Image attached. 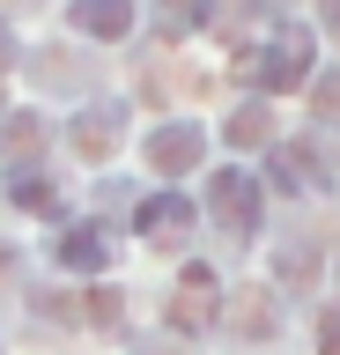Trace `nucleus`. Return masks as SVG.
<instances>
[{
  "mask_svg": "<svg viewBox=\"0 0 340 355\" xmlns=\"http://www.w3.org/2000/svg\"><path fill=\"white\" fill-rule=\"evenodd\" d=\"M207 207H215V222H222L229 237L259 230V178H244V171H215V178H207Z\"/></svg>",
  "mask_w": 340,
  "mask_h": 355,
  "instance_id": "nucleus-1",
  "label": "nucleus"
},
{
  "mask_svg": "<svg viewBox=\"0 0 340 355\" xmlns=\"http://www.w3.org/2000/svg\"><path fill=\"white\" fill-rule=\"evenodd\" d=\"M259 82L267 89H289V82H303V60H311V37H303V30H281V37L267 44V52H259Z\"/></svg>",
  "mask_w": 340,
  "mask_h": 355,
  "instance_id": "nucleus-2",
  "label": "nucleus"
},
{
  "mask_svg": "<svg viewBox=\"0 0 340 355\" xmlns=\"http://www.w3.org/2000/svg\"><path fill=\"white\" fill-rule=\"evenodd\" d=\"M74 30H89V37H126V30H134V0H74Z\"/></svg>",
  "mask_w": 340,
  "mask_h": 355,
  "instance_id": "nucleus-3",
  "label": "nucleus"
},
{
  "mask_svg": "<svg viewBox=\"0 0 340 355\" xmlns=\"http://www.w3.org/2000/svg\"><path fill=\"white\" fill-rule=\"evenodd\" d=\"M148 163H156V171L200 163V126H163V133H148Z\"/></svg>",
  "mask_w": 340,
  "mask_h": 355,
  "instance_id": "nucleus-4",
  "label": "nucleus"
},
{
  "mask_svg": "<svg viewBox=\"0 0 340 355\" xmlns=\"http://www.w3.org/2000/svg\"><path fill=\"white\" fill-rule=\"evenodd\" d=\"M141 237H156V244H178V230H193V200H148L141 207Z\"/></svg>",
  "mask_w": 340,
  "mask_h": 355,
  "instance_id": "nucleus-5",
  "label": "nucleus"
},
{
  "mask_svg": "<svg viewBox=\"0 0 340 355\" xmlns=\"http://www.w3.org/2000/svg\"><path fill=\"white\" fill-rule=\"evenodd\" d=\"M118 119H126V111H89V126H82V119H74V148L82 155H111V141H118Z\"/></svg>",
  "mask_w": 340,
  "mask_h": 355,
  "instance_id": "nucleus-6",
  "label": "nucleus"
},
{
  "mask_svg": "<svg viewBox=\"0 0 340 355\" xmlns=\"http://www.w3.org/2000/svg\"><path fill=\"white\" fill-rule=\"evenodd\" d=\"M207 22V0H156V30L185 37V30H200Z\"/></svg>",
  "mask_w": 340,
  "mask_h": 355,
  "instance_id": "nucleus-7",
  "label": "nucleus"
},
{
  "mask_svg": "<svg viewBox=\"0 0 340 355\" xmlns=\"http://www.w3.org/2000/svg\"><path fill=\"white\" fill-rule=\"evenodd\" d=\"M60 259L82 266V274H96V266H104V244H96V230H74V237L60 244Z\"/></svg>",
  "mask_w": 340,
  "mask_h": 355,
  "instance_id": "nucleus-8",
  "label": "nucleus"
},
{
  "mask_svg": "<svg viewBox=\"0 0 340 355\" xmlns=\"http://www.w3.org/2000/svg\"><path fill=\"white\" fill-rule=\"evenodd\" d=\"M15 207H52V185H45V171H15Z\"/></svg>",
  "mask_w": 340,
  "mask_h": 355,
  "instance_id": "nucleus-9",
  "label": "nucleus"
},
{
  "mask_svg": "<svg viewBox=\"0 0 340 355\" xmlns=\"http://www.w3.org/2000/svg\"><path fill=\"white\" fill-rule=\"evenodd\" d=\"M229 141H237V148H251V141H267V111H237V126H229Z\"/></svg>",
  "mask_w": 340,
  "mask_h": 355,
  "instance_id": "nucleus-10",
  "label": "nucleus"
},
{
  "mask_svg": "<svg viewBox=\"0 0 340 355\" xmlns=\"http://www.w3.org/2000/svg\"><path fill=\"white\" fill-rule=\"evenodd\" d=\"M229 318H237V333H267V304H237Z\"/></svg>",
  "mask_w": 340,
  "mask_h": 355,
  "instance_id": "nucleus-11",
  "label": "nucleus"
},
{
  "mask_svg": "<svg viewBox=\"0 0 340 355\" xmlns=\"http://www.w3.org/2000/svg\"><path fill=\"white\" fill-rule=\"evenodd\" d=\"M318 348H325V355H340V304L318 318Z\"/></svg>",
  "mask_w": 340,
  "mask_h": 355,
  "instance_id": "nucleus-12",
  "label": "nucleus"
},
{
  "mask_svg": "<svg viewBox=\"0 0 340 355\" xmlns=\"http://www.w3.org/2000/svg\"><path fill=\"white\" fill-rule=\"evenodd\" d=\"M8 148H15V155H30V148H37V119H23V126H8Z\"/></svg>",
  "mask_w": 340,
  "mask_h": 355,
  "instance_id": "nucleus-13",
  "label": "nucleus"
},
{
  "mask_svg": "<svg viewBox=\"0 0 340 355\" xmlns=\"http://www.w3.org/2000/svg\"><path fill=\"white\" fill-rule=\"evenodd\" d=\"M325 22H340V0H325Z\"/></svg>",
  "mask_w": 340,
  "mask_h": 355,
  "instance_id": "nucleus-14",
  "label": "nucleus"
},
{
  "mask_svg": "<svg viewBox=\"0 0 340 355\" xmlns=\"http://www.w3.org/2000/svg\"><path fill=\"white\" fill-rule=\"evenodd\" d=\"M0 60H8V30H0Z\"/></svg>",
  "mask_w": 340,
  "mask_h": 355,
  "instance_id": "nucleus-15",
  "label": "nucleus"
}]
</instances>
